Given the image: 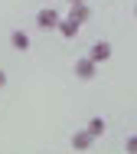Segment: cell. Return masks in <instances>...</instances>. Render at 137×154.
I'll use <instances>...</instances> for the list:
<instances>
[{
  "label": "cell",
  "mask_w": 137,
  "mask_h": 154,
  "mask_svg": "<svg viewBox=\"0 0 137 154\" xmlns=\"http://www.w3.org/2000/svg\"><path fill=\"white\" fill-rule=\"evenodd\" d=\"M72 72H75L78 82H95V75H98V62L92 59V56H78L75 66H72Z\"/></svg>",
  "instance_id": "1"
},
{
  "label": "cell",
  "mask_w": 137,
  "mask_h": 154,
  "mask_svg": "<svg viewBox=\"0 0 137 154\" xmlns=\"http://www.w3.org/2000/svg\"><path fill=\"white\" fill-rule=\"evenodd\" d=\"M88 56H92V59L98 62V66H101V62H108L111 56H114V46H111L108 39H98V43H92V49H88Z\"/></svg>",
  "instance_id": "2"
},
{
  "label": "cell",
  "mask_w": 137,
  "mask_h": 154,
  "mask_svg": "<svg viewBox=\"0 0 137 154\" xmlns=\"http://www.w3.org/2000/svg\"><path fill=\"white\" fill-rule=\"evenodd\" d=\"M59 20H62V17H59L52 7H42V10L36 13V26H39V30H56V26H59Z\"/></svg>",
  "instance_id": "3"
},
{
  "label": "cell",
  "mask_w": 137,
  "mask_h": 154,
  "mask_svg": "<svg viewBox=\"0 0 137 154\" xmlns=\"http://www.w3.org/2000/svg\"><path fill=\"white\" fill-rule=\"evenodd\" d=\"M68 17H72L78 26H85V23L92 20V7H88V0H85V3H72V7H68Z\"/></svg>",
  "instance_id": "4"
},
{
  "label": "cell",
  "mask_w": 137,
  "mask_h": 154,
  "mask_svg": "<svg viewBox=\"0 0 137 154\" xmlns=\"http://www.w3.org/2000/svg\"><path fill=\"white\" fill-rule=\"evenodd\" d=\"M68 144H72V151H88V148L95 144V138H92V131H88V128H82V131H75V134H72V141H68Z\"/></svg>",
  "instance_id": "5"
},
{
  "label": "cell",
  "mask_w": 137,
  "mask_h": 154,
  "mask_svg": "<svg viewBox=\"0 0 137 154\" xmlns=\"http://www.w3.org/2000/svg\"><path fill=\"white\" fill-rule=\"evenodd\" d=\"M10 46H13L16 53H26V49H30V33L26 30H13L10 33Z\"/></svg>",
  "instance_id": "6"
},
{
  "label": "cell",
  "mask_w": 137,
  "mask_h": 154,
  "mask_svg": "<svg viewBox=\"0 0 137 154\" xmlns=\"http://www.w3.org/2000/svg\"><path fill=\"white\" fill-rule=\"evenodd\" d=\"M56 30L62 33V36H66V39H75V36H78V30H82V26H78V23H75V20H72V17H62V20H59V26H56Z\"/></svg>",
  "instance_id": "7"
},
{
  "label": "cell",
  "mask_w": 137,
  "mask_h": 154,
  "mask_svg": "<svg viewBox=\"0 0 137 154\" xmlns=\"http://www.w3.org/2000/svg\"><path fill=\"white\" fill-rule=\"evenodd\" d=\"M104 128H108V122H104V118H98V115L88 122V131H92V138H101V134H104Z\"/></svg>",
  "instance_id": "8"
},
{
  "label": "cell",
  "mask_w": 137,
  "mask_h": 154,
  "mask_svg": "<svg viewBox=\"0 0 137 154\" xmlns=\"http://www.w3.org/2000/svg\"><path fill=\"white\" fill-rule=\"evenodd\" d=\"M124 151H127V154H137V134H131V138L124 141Z\"/></svg>",
  "instance_id": "9"
},
{
  "label": "cell",
  "mask_w": 137,
  "mask_h": 154,
  "mask_svg": "<svg viewBox=\"0 0 137 154\" xmlns=\"http://www.w3.org/2000/svg\"><path fill=\"white\" fill-rule=\"evenodd\" d=\"M3 85H7V72L0 69V89H3Z\"/></svg>",
  "instance_id": "10"
},
{
  "label": "cell",
  "mask_w": 137,
  "mask_h": 154,
  "mask_svg": "<svg viewBox=\"0 0 137 154\" xmlns=\"http://www.w3.org/2000/svg\"><path fill=\"white\" fill-rule=\"evenodd\" d=\"M68 3H85V0H68Z\"/></svg>",
  "instance_id": "11"
},
{
  "label": "cell",
  "mask_w": 137,
  "mask_h": 154,
  "mask_svg": "<svg viewBox=\"0 0 137 154\" xmlns=\"http://www.w3.org/2000/svg\"><path fill=\"white\" fill-rule=\"evenodd\" d=\"M134 17H137V3H134Z\"/></svg>",
  "instance_id": "12"
}]
</instances>
